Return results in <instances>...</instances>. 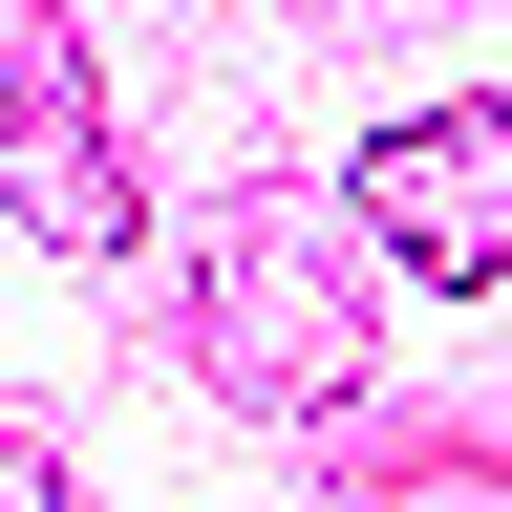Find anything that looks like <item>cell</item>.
I'll return each instance as SVG.
<instances>
[{"mask_svg":"<svg viewBox=\"0 0 512 512\" xmlns=\"http://www.w3.org/2000/svg\"><path fill=\"white\" fill-rule=\"evenodd\" d=\"M0 512H64V448L43 427H0Z\"/></svg>","mask_w":512,"mask_h":512,"instance_id":"cell-4","label":"cell"},{"mask_svg":"<svg viewBox=\"0 0 512 512\" xmlns=\"http://www.w3.org/2000/svg\"><path fill=\"white\" fill-rule=\"evenodd\" d=\"M363 235L406 256V278H512V107H491V86L406 107V128L363 150Z\"/></svg>","mask_w":512,"mask_h":512,"instance_id":"cell-2","label":"cell"},{"mask_svg":"<svg viewBox=\"0 0 512 512\" xmlns=\"http://www.w3.org/2000/svg\"><path fill=\"white\" fill-rule=\"evenodd\" d=\"M192 363H214L256 427L363 406L384 299H363V256H342V214H320V192H235V214H214V256H192Z\"/></svg>","mask_w":512,"mask_h":512,"instance_id":"cell-1","label":"cell"},{"mask_svg":"<svg viewBox=\"0 0 512 512\" xmlns=\"http://www.w3.org/2000/svg\"><path fill=\"white\" fill-rule=\"evenodd\" d=\"M22 192H43V235H64V256H107V235H128V150L86 128V64H64L43 128H22Z\"/></svg>","mask_w":512,"mask_h":512,"instance_id":"cell-3","label":"cell"},{"mask_svg":"<svg viewBox=\"0 0 512 512\" xmlns=\"http://www.w3.org/2000/svg\"><path fill=\"white\" fill-rule=\"evenodd\" d=\"M0 128H22V64H0Z\"/></svg>","mask_w":512,"mask_h":512,"instance_id":"cell-5","label":"cell"}]
</instances>
